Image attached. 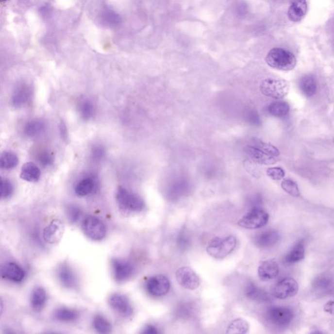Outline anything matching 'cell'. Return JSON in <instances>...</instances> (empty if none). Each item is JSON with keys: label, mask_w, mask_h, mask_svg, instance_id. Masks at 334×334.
Listing matches in <instances>:
<instances>
[{"label": "cell", "mask_w": 334, "mask_h": 334, "mask_svg": "<svg viewBox=\"0 0 334 334\" xmlns=\"http://www.w3.org/2000/svg\"><path fill=\"white\" fill-rule=\"evenodd\" d=\"M265 317L267 323L272 327L284 329L292 323L295 313L289 307L274 305L267 309Z\"/></svg>", "instance_id": "cell-1"}, {"label": "cell", "mask_w": 334, "mask_h": 334, "mask_svg": "<svg viewBox=\"0 0 334 334\" xmlns=\"http://www.w3.org/2000/svg\"><path fill=\"white\" fill-rule=\"evenodd\" d=\"M266 62L269 67L281 71H290L297 65L295 55L281 48H274L269 50Z\"/></svg>", "instance_id": "cell-2"}, {"label": "cell", "mask_w": 334, "mask_h": 334, "mask_svg": "<svg viewBox=\"0 0 334 334\" xmlns=\"http://www.w3.org/2000/svg\"><path fill=\"white\" fill-rule=\"evenodd\" d=\"M237 240L234 236L216 237L208 243L206 251L215 259H221L230 255L236 248Z\"/></svg>", "instance_id": "cell-3"}, {"label": "cell", "mask_w": 334, "mask_h": 334, "mask_svg": "<svg viewBox=\"0 0 334 334\" xmlns=\"http://www.w3.org/2000/svg\"><path fill=\"white\" fill-rule=\"evenodd\" d=\"M116 197L121 208L127 211L138 213L142 211L145 206L144 200L138 195L124 187H118Z\"/></svg>", "instance_id": "cell-4"}, {"label": "cell", "mask_w": 334, "mask_h": 334, "mask_svg": "<svg viewBox=\"0 0 334 334\" xmlns=\"http://www.w3.org/2000/svg\"><path fill=\"white\" fill-rule=\"evenodd\" d=\"M290 84L284 79H265L261 85V91L265 96L269 98L281 100L288 94Z\"/></svg>", "instance_id": "cell-5"}, {"label": "cell", "mask_w": 334, "mask_h": 334, "mask_svg": "<svg viewBox=\"0 0 334 334\" xmlns=\"http://www.w3.org/2000/svg\"><path fill=\"white\" fill-rule=\"evenodd\" d=\"M269 214L263 209L253 208L238 222L240 227L247 229H257L263 227L269 221Z\"/></svg>", "instance_id": "cell-6"}, {"label": "cell", "mask_w": 334, "mask_h": 334, "mask_svg": "<svg viewBox=\"0 0 334 334\" xmlns=\"http://www.w3.org/2000/svg\"><path fill=\"white\" fill-rule=\"evenodd\" d=\"M83 232L89 238L94 241H100L105 237L107 228L103 222L94 216L85 218L82 225Z\"/></svg>", "instance_id": "cell-7"}, {"label": "cell", "mask_w": 334, "mask_h": 334, "mask_svg": "<svg viewBox=\"0 0 334 334\" xmlns=\"http://www.w3.org/2000/svg\"><path fill=\"white\" fill-rule=\"evenodd\" d=\"M146 288L150 295L153 297H163L169 292L170 283L166 276L155 275L147 280Z\"/></svg>", "instance_id": "cell-8"}, {"label": "cell", "mask_w": 334, "mask_h": 334, "mask_svg": "<svg viewBox=\"0 0 334 334\" xmlns=\"http://www.w3.org/2000/svg\"><path fill=\"white\" fill-rule=\"evenodd\" d=\"M176 279L182 287L188 290H195L200 285V279L190 267H179L176 271Z\"/></svg>", "instance_id": "cell-9"}, {"label": "cell", "mask_w": 334, "mask_h": 334, "mask_svg": "<svg viewBox=\"0 0 334 334\" xmlns=\"http://www.w3.org/2000/svg\"><path fill=\"white\" fill-rule=\"evenodd\" d=\"M299 290V284L295 279L284 278L275 286L274 296L277 299L284 300L295 297L297 295Z\"/></svg>", "instance_id": "cell-10"}, {"label": "cell", "mask_w": 334, "mask_h": 334, "mask_svg": "<svg viewBox=\"0 0 334 334\" xmlns=\"http://www.w3.org/2000/svg\"><path fill=\"white\" fill-rule=\"evenodd\" d=\"M109 303L110 307L115 312L124 317H130L134 313V308L131 304L130 300L121 294L116 293L111 296Z\"/></svg>", "instance_id": "cell-11"}, {"label": "cell", "mask_w": 334, "mask_h": 334, "mask_svg": "<svg viewBox=\"0 0 334 334\" xmlns=\"http://www.w3.org/2000/svg\"><path fill=\"white\" fill-rule=\"evenodd\" d=\"M112 266L114 277L117 282H125L134 274V267L130 262L115 259L112 261Z\"/></svg>", "instance_id": "cell-12"}, {"label": "cell", "mask_w": 334, "mask_h": 334, "mask_svg": "<svg viewBox=\"0 0 334 334\" xmlns=\"http://www.w3.org/2000/svg\"><path fill=\"white\" fill-rule=\"evenodd\" d=\"M64 229V223L60 220H53L43 231V238L49 244H56L62 238Z\"/></svg>", "instance_id": "cell-13"}, {"label": "cell", "mask_w": 334, "mask_h": 334, "mask_svg": "<svg viewBox=\"0 0 334 334\" xmlns=\"http://www.w3.org/2000/svg\"><path fill=\"white\" fill-rule=\"evenodd\" d=\"M246 154L250 160L260 165H273L278 161V157L273 156L261 150L255 146H247L245 149Z\"/></svg>", "instance_id": "cell-14"}, {"label": "cell", "mask_w": 334, "mask_h": 334, "mask_svg": "<svg viewBox=\"0 0 334 334\" xmlns=\"http://www.w3.org/2000/svg\"><path fill=\"white\" fill-rule=\"evenodd\" d=\"M57 276L63 286L68 288H74L78 285V278L75 271L69 266L62 265L58 267Z\"/></svg>", "instance_id": "cell-15"}, {"label": "cell", "mask_w": 334, "mask_h": 334, "mask_svg": "<svg viewBox=\"0 0 334 334\" xmlns=\"http://www.w3.org/2000/svg\"><path fill=\"white\" fill-rule=\"evenodd\" d=\"M1 274L3 278L13 282H21L25 277L24 270L14 263L5 264L1 267Z\"/></svg>", "instance_id": "cell-16"}, {"label": "cell", "mask_w": 334, "mask_h": 334, "mask_svg": "<svg viewBox=\"0 0 334 334\" xmlns=\"http://www.w3.org/2000/svg\"><path fill=\"white\" fill-rule=\"evenodd\" d=\"M280 273L278 264L274 260H267L263 262L258 269V275L260 280L269 281L275 279Z\"/></svg>", "instance_id": "cell-17"}, {"label": "cell", "mask_w": 334, "mask_h": 334, "mask_svg": "<svg viewBox=\"0 0 334 334\" xmlns=\"http://www.w3.org/2000/svg\"><path fill=\"white\" fill-rule=\"evenodd\" d=\"M280 239V235L276 230H266L256 236L255 244L259 248H268L276 245Z\"/></svg>", "instance_id": "cell-18"}, {"label": "cell", "mask_w": 334, "mask_h": 334, "mask_svg": "<svg viewBox=\"0 0 334 334\" xmlns=\"http://www.w3.org/2000/svg\"><path fill=\"white\" fill-rule=\"evenodd\" d=\"M32 90L29 85L23 84L17 87L12 96V103L15 107H22L31 100Z\"/></svg>", "instance_id": "cell-19"}, {"label": "cell", "mask_w": 334, "mask_h": 334, "mask_svg": "<svg viewBox=\"0 0 334 334\" xmlns=\"http://www.w3.org/2000/svg\"><path fill=\"white\" fill-rule=\"evenodd\" d=\"M307 11L306 0H292L287 11L288 18L291 22H299L304 18Z\"/></svg>", "instance_id": "cell-20"}, {"label": "cell", "mask_w": 334, "mask_h": 334, "mask_svg": "<svg viewBox=\"0 0 334 334\" xmlns=\"http://www.w3.org/2000/svg\"><path fill=\"white\" fill-rule=\"evenodd\" d=\"M245 294L248 299L258 302L267 303L271 301V297L268 292L262 289L251 282L246 286Z\"/></svg>", "instance_id": "cell-21"}, {"label": "cell", "mask_w": 334, "mask_h": 334, "mask_svg": "<svg viewBox=\"0 0 334 334\" xmlns=\"http://www.w3.org/2000/svg\"><path fill=\"white\" fill-rule=\"evenodd\" d=\"M305 257V246L303 240H300L288 251L284 257L287 264H295L302 261Z\"/></svg>", "instance_id": "cell-22"}, {"label": "cell", "mask_w": 334, "mask_h": 334, "mask_svg": "<svg viewBox=\"0 0 334 334\" xmlns=\"http://www.w3.org/2000/svg\"><path fill=\"white\" fill-rule=\"evenodd\" d=\"M20 176L25 181L37 182L41 177V171L35 163L28 162L22 166Z\"/></svg>", "instance_id": "cell-23"}, {"label": "cell", "mask_w": 334, "mask_h": 334, "mask_svg": "<svg viewBox=\"0 0 334 334\" xmlns=\"http://www.w3.org/2000/svg\"><path fill=\"white\" fill-rule=\"evenodd\" d=\"M47 300V292L43 287L37 286L32 290L30 302L34 310L41 311L44 307Z\"/></svg>", "instance_id": "cell-24"}, {"label": "cell", "mask_w": 334, "mask_h": 334, "mask_svg": "<svg viewBox=\"0 0 334 334\" xmlns=\"http://www.w3.org/2000/svg\"><path fill=\"white\" fill-rule=\"evenodd\" d=\"M300 88L301 92L307 98H311L316 94L317 90V83L313 75H305L300 81Z\"/></svg>", "instance_id": "cell-25"}, {"label": "cell", "mask_w": 334, "mask_h": 334, "mask_svg": "<svg viewBox=\"0 0 334 334\" xmlns=\"http://www.w3.org/2000/svg\"><path fill=\"white\" fill-rule=\"evenodd\" d=\"M195 314V305L189 301H183L176 306L174 316L180 320H188Z\"/></svg>", "instance_id": "cell-26"}, {"label": "cell", "mask_w": 334, "mask_h": 334, "mask_svg": "<svg viewBox=\"0 0 334 334\" xmlns=\"http://www.w3.org/2000/svg\"><path fill=\"white\" fill-rule=\"evenodd\" d=\"M45 129V123L40 119H33L28 121L24 128V134L29 137H36L43 134Z\"/></svg>", "instance_id": "cell-27"}, {"label": "cell", "mask_w": 334, "mask_h": 334, "mask_svg": "<svg viewBox=\"0 0 334 334\" xmlns=\"http://www.w3.org/2000/svg\"><path fill=\"white\" fill-rule=\"evenodd\" d=\"M79 312L75 309L61 307L54 313L55 319L61 322H72L79 318Z\"/></svg>", "instance_id": "cell-28"}, {"label": "cell", "mask_w": 334, "mask_h": 334, "mask_svg": "<svg viewBox=\"0 0 334 334\" xmlns=\"http://www.w3.org/2000/svg\"><path fill=\"white\" fill-rule=\"evenodd\" d=\"M290 107L287 102L276 101L272 102L267 107L269 115L277 117H285L289 112Z\"/></svg>", "instance_id": "cell-29"}, {"label": "cell", "mask_w": 334, "mask_h": 334, "mask_svg": "<svg viewBox=\"0 0 334 334\" xmlns=\"http://www.w3.org/2000/svg\"><path fill=\"white\" fill-rule=\"evenodd\" d=\"M95 187V181L92 178H84L75 187L76 194L81 197L86 196L92 193Z\"/></svg>", "instance_id": "cell-30"}, {"label": "cell", "mask_w": 334, "mask_h": 334, "mask_svg": "<svg viewBox=\"0 0 334 334\" xmlns=\"http://www.w3.org/2000/svg\"><path fill=\"white\" fill-rule=\"evenodd\" d=\"M18 163V157L12 151H5L0 157V166L3 169H12L17 166Z\"/></svg>", "instance_id": "cell-31"}, {"label": "cell", "mask_w": 334, "mask_h": 334, "mask_svg": "<svg viewBox=\"0 0 334 334\" xmlns=\"http://www.w3.org/2000/svg\"><path fill=\"white\" fill-rule=\"evenodd\" d=\"M94 329L100 334H109L113 330L111 322L103 316L97 315L92 321Z\"/></svg>", "instance_id": "cell-32"}, {"label": "cell", "mask_w": 334, "mask_h": 334, "mask_svg": "<svg viewBox=\"0 0 334 334\" xmlns=\"http://www.w3.org/2000/svg\"><path fill=\"white\" fill-rule=\"evenodd\" d=\"M80 115L84 120H89L94 117L95 107L94 104L90 100H82L79 105Z\"/></svg>", "instance_id": "cell-33"}, {"label": "cell", "mask_w": 334, "mask_h": 334, "mask_svg": "<svg viewBox=\"0 0 334 334\" xmlns=\"http://www.w3.org/2000/svg\"><path fill=\"white\" fill-rule=\"evenodd\" d=\"M227 333L246 334L249 330V324L246 320L238 318L233 320L227 328Z\"/></svg>", "instance_id": "cell-34"}, {"label": "cell", "mask_w": 334, "mask_h": 334, "mask_svg": "<svg viewBox=\"0 0 334 334\" xmlns=\"http://www.w3.org/2000/svg\"><path fill=\"white\" fill-rule=\"evenodd\" d=\"M82 214H83V211L81 209L76 205H69L66 209V216L72 223H77L81 219Z\"/></svg>", "instance_id": "cell-35"}, {"label": "cell", "mask_w": 334, "mask_h": 334, "mask_svg": "<svg viewBox=\"0 0 334 334\" xmlns=\"http://www.w3.org/2000/svg\"><path fill=\"white\" fill-rule=\"evenodd\" d=\"M282 187L285 192L293 197H299L301 195L299 186L291 180H284L282 183Z\"/></svg>", "instance_id": "cell-36"}, {"label": "cell", "mask_w": 334, "mask_h": 334, "mask_svg": "<svg viewBox=\"0 0 334 334\" xmlns=\"http://www.w3.org/2000/svg\"><path fill=\"white\" fill-rule=\"evenodd\" d=\"M191 238L185 231H182L176 238V244L180 250H186L191 246Z\"/></svg>", "instance_id": "cell-37"}, {"label": "cell", "mask_w": 334, "mask_h": 334, "mask_svg": "<svg viewBox=\"0 0 334 334\" xmlns=\"http://www.w3.org/2000/svg\"><path fill=\"white\" fill-rule=\"evenodd\" d=\"M331 280L325 276L318 277L313 283V286L317 290H326L331 286Z\"/></svg>", "instance_id": "cell-38"}, {"label": "cell", "mask_w": 334, "mask_h": 334, "mask_svg": "<svg viewBox=\"0 0 334 334\" xmlns=\"http://www.w3.org/2000/svg\"><path fill=\"white\" fill-rule=\"evenodd\" d=\"M13 185L11 182L7 179H1V199H5L9 198L13 194Z\"/></svg>", "instance_id": "cell-39"}, {"label": "cell", "mask_w": 334, "mask_h": 334, "mask_svg": "<svg viewBox=\"0 0 334 334\" xmlns=\"http://www.w3.org/2000/svg\"><path fill=\"white\" fill-rule=\"evenodd\" d=\"M267 175L274 180H280L284 177V170L280 167H271L267 171Z\"/></svg>", "instance_id": "cell-40"}, {"label": "cell", "mask_w": 334, "mask_h": 334, "mask_svg": "<svg viewBox=\"0 0 334 334\" xmlns=\"http://www.w3.org/2000/svg\"><path fill=\"white\" fill-rule=\"evenodd\" d=\"M105 155V151L100 146H94L92 150V158L96 162L101 161Z\"/></svg>", "instance_id": "cell-41"}, {"label": "cell", "mask_w": 334, "mask_h": 334, "mask_svg": "<svg viewBox=\"0 0 334 334\" xmlns=\"http://www.w3.org/2000/svg\"><path fill=\"white\" fill-rule=\"evenodd\" d=\"M38 161H39L40 164L43 166L47 167L52 164L54 159L50 153L47 152V151H43V152L40 153L39 157H38Z\"/></svg>", "instance_id": "cell-42"}, {"label": "cell", "mask_w": 334, "mask_h": 334, "mask_svg": "<svg viewBox=\"0 0 334 334\" xmlns=\"http://www.w3.org/2000/svg\"><path fill=\"white\" fill-rule=\"evenodd\" d=\"M324 310L326 313H329L330 315L334 316V301H328L327 303L324 305Z\"/></svg>", "instance_id": "cell-43"}, {"label": "cell", "mask_w": 334, "mask_h": 334, "mask_svg": "<svg viewBox=\"0 0 334 334\" xmlns=\"http://www.w3.org/2000/svg\"><path fill=\"white\" fill-rule=\"evenodd\" d=\"M142 333L146 334H157L159 333V331L155 326L153 325H148L144 328Z\"/></svg>", "instance_id": "cell-44"}, {"label": "cell", "mask_w": 334, "mask_h": 334, "mask_svg": "<svg viewBox=\"0 0 334 334\" xmlns=\"http://www.w3.org/2000/svg\"><path fill=\"white\" fill-rule=\"evenodd\" d=\"M7 1H8V0H1V2H5Z\"/></svg>", "instance_id": "cell-45"}]
</instances>
